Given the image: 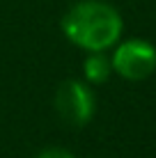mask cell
I'll return each mask as SVG.
<instances>
[{
    "mask_svg": "<svg viewBox=\"0 0 156 158\" xmlns=\"http://www.w3.org/2000/svg\"><path fill=\"white\" fill-rule=\"evenodd\" d=\"M83 73H85V80L90 85H101L110 78L112 73V62L110 57L106 55L103 51H92L83 62Z\"/></svg>",
    "mask_w": 156,
    "mask_h": 158,
    "instance_id": "obj_4",
    "label": "cell"
},
{
    "mask_svg": "<svg viewBox=\"0 0 156 158\" xmlns=\"http://www.w3.org/2000/svg\"><path fill=\"white\" fill-rule=\"evenodd\" d=\"M62 32L83 51H108L120 41L124 21L106 0H78L62 16Z\"/></svg>",
    "mask_w": 156,
    "mask_h": 158,
    "instance_id": "obj_1",
    "label": "cell"
},
{
    "mask_svg": "<svg viewBox=\"0 0 156 158\" xmlns=\"http://www.w3.org/2000/svg\"><path fill=\"white\" fill-rule=\"evenodd\" d=\"M110 62L112 71L124 80H145L156 71V46L138 37L117 41Z\"/></svg>",
    "mask_w": 156,
    "mask_h": 158,
    "instance_id": "obj_2",
    "label": "cell"
},
{
    "mask_svg": "<svg viewBox=\"0 0 156 158\" xmlns=\"http://www.w3.org/2000/svg\"><path fill=\"white\" fill-rule=\"evenodd\" d=\"M55 110L64 124L80 128L92 122L96 110V99L90 85L83 80H64L55 92Z\"/></svg>",
    "mask_w": 156,
    "mask_h": 158,
    "instance_id": "obj_3",
    "label": "cell"
},
{
    "mask_svg": "<svg viewBox=\"0 0 156 158\" xmlns=\"http://www.w3.org/2000/svg\"><path fill=\"white\" fill-rule=\"evenodd\" d=\"M35 158H76V156L62 147H48V149H41Z\"/></svg>",
    "mask_w": 156,
    "mask_h": 158,
    "instance_id": "obj_5",
    "label": "cell"
}]
</instances>
